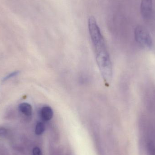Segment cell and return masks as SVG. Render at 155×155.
I'll return each mask as SVG.
<instances>
[{
  "label": "cell",
  "mask_w": 155,
  "mask_h": 155,
  "mask_svg": "<svg viewBox=\"0 0 155 155\" xmlns=\"http://www.w3.org/2000/svg\"><path fill=\"white\" fill-rule=\"evenodd\" d=\"M136 41L139 43L147 47H151L153 45L152 38L147 31L143 27H137L135 32Z\"/></svg>",
  "instance_id": "obj_2"
},
{
  "label": "cell",
  "mask_w": 155,
  "mask_h": 155,
  "mask_svg": "<svg viewBox=\"0 0 155 155\" xmlns=\"http://www.w3.org/2000/svg\"><path fill=\"white\" fill-rule=\"evenodd\" d=\"M40 115L43 120L45 121H49L52 118L53 111L50 106H45L41 109Z\"/></svg>",
  "instance_id": "obj_3"
},
{
  "label": "cell",
  "mask_w": 155,
  "mask_h": 155,
  "mask_svg": "<svg viewBox=\"0 0 155 155\" xmlns=\"http://www.w3.org/2000/svg\"><path fill=\"white\" fill-rule=\"evenodd\" d=\"M33 155H42L41 150L38 147H35L33 150Z\"/></svg>",
  "instance_id": "obj_9"
},
{
  "label": "cell",
  "mask_w": 155,
  "mask_h": 155,
  "mask_svg": "<svg viewBox=\"0 0 155 155\" xmlns=\"http://www.w3.org/2000/svg\"><path fill=\"white\" fill-rule=\"evenodd\" d=\"M88 27L98 68L104 81L109 83L113 75L112 63L104 39L94 16L88 19Z\"/></svg>",
  "instance_id": "obj_1"
},
{
  "label": "cell",
  "mask_w": 155,
  "mask_h": 155,
  "mask_svg": "<svg viewBox=\"0 0 155 155\" xmlns=\"http://www.w3.org/2000/svg\"><path fill=\"white\" fill-rule=\"evenodd\" d=\"M147 149L148 155H155V144L152 141H150L147 143Z\"/></svg>",
  "instance_id": "obj_6"
},
{
  "label": "cell",
  "mask_w": 155,
  "mask_h": 155,
  "mask_svg": "<svg viewBox=\"0 0 155 155\" xmlns=\"http://www.w3.org/2000/svg\"><path fill=\"white\" fill-rule=\"evenodd\" d=\"M152 8V0H143L141 5L142 14L145 17L150 14Z\"/></svg>",
  "instance_id": "obj_4"
},
{
  "label": "cell",
  "mask_w": 155,
  "mask_h": 155,
  "mask_svg": "<svg viewBox=\"0 0 155 155\" xmlns=\"http://www.w3.org/2000/svg\"><path fill=\"white\" fill-rule=\"evenodd\" d=\"M19 111L21 113L27 117H30L32 114V107L27 103H23L19 105Z\"/></svg>",
  "instance_id": "obj_5"
},
{
  "label": "cell",
  "mask_w": 155,
  "mask_h": 155,
  "mask_svg": "<svg viewBox=\"0 0 155 155\" xmlns=\"http://www.w3.org/2000/svg\"><path fill=\"white\" fill-rule=\"evenodd\" d=\"M45 130V126L42 123H38L35 127V133L36 135H40L44 132Z\"/></svg>",
  "instance_id": "obj_7"
},
{
  "label": "cell",
  "mask_w": 155,
  "mask_h": 155,
  "mask_svg": "<svg viewBox=\"0 0 155 155\" xmlns=\"http://www.w3.org/2000/svg\"><path fill=\"white\" fill-rule=\"evenodd\" d=\"M19 73H20V71H15L9 74L8 75L4 77L3 78H2V82L7 81L8 79H10V78H12L17 76V75L19 74Z\"/></svg>",
  "instance_id": "obj_8"
},
{
  "label": "cell",
  "mask_w": 155,
  "mask_h": 155,
  "mask_svg": "<svg viewBox=\"0 0 155 155\" xmlns=\"http://www.w3.org/2000/svg\"><path fill=\"white\" fill-rule=\"evenodd\" d=\"M7 130L5 127H0V136H3L6 134Z\"/></svg>",
  "instance_id": "obj_10"
}]
</instances>
